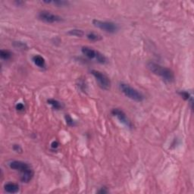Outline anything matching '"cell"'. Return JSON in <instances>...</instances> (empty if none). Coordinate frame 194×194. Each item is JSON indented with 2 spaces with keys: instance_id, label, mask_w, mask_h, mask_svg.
<instances>
[{
  "instance_id": "obj_19",
  "label": "cell",
  "mask_w": 194,
  "mask_h": 194,
  "mask_svg": "<svg viewBox=\"0 0 194 194\" xmlns=\"http://www.w3.org/2000/svg\"><path fill=\"white\" fill-rule=\"evenodd\" d=\"M178 94H179L180 96H181V97L183 98V99H184V100H188L190 99H191L192 97L191 95L190 94V93L187 92V91H184V90H182V91H179L178 92Z\"/></svg>"
},
{
  "instance_id": "obj_4",
  "label": "cell",
  "mask_w": 194,
  "mask_h": 194,
  "mask_svg": "<svg viewBox=\"0 0 194 194\" xmlns=\"http://www.w3.org/2000/svg\"><path fill=\"white\" fill-rule=\"evenodd\" d=\"M94 27L109 33H114L118 30L119 27L115 23H113L111 21H101V20L94 19L92 21Z\"/></svg>"
},
{
  "instance_id": "obj_17",
  "label": "cell",
  "mask_w": 194,
  "mask_h": 194,
  "mask_svg": "<svg viewBox=\"0 0 194 194\" xmlns=\"http://www.w3.org/2000/svg\"><path fill=\"white\" fill-rule=\"evenodd\" d=\"M96 60L97 61V62L100 64H105L107 62V59L105 56H104L102 53H101L100 52L97 51V57H96Z\"/></svg>"
},
{
  "instance_id": "obj_15",
  "label": "cell",
  "mask_w": 194,
  "mask_h": 194,
  "mask_svg": "<svg viewBox=\"0 0 194 194\" xmlns=\"http://www.w3.org/2000/svg\"><path fill=\"white\" fill-rule=\"evenodd\" d=\"M12 45L15 49L21 50H27L28 49V46L25 43L21 42V41H15L12 43Z\"/></svg>"
},
{
  "instance_id": "obj_9",
  "label": "cell",
  "mask_w": 194,
  "mask_h": 194,
  "mask_svg": "<svg viewBox=\"0 0 194 194\" xmlns=\"http://www.w3.org/2000/svg\"><path fill=\"white\" fill-rule=\"evenodd\" d=\"M81 52L86 57H87L90 59H96L97 57V50H94V49L90 48L88 46L82 47Z\"/></svg>"
},
{
  "instance_id": "obj_5",
  "label": "cell",
  "mask_w": 194,
  "mask_h": 194,
  "mask_svg": "<svg viewBox=\"0 0 194 194\" xmlns=\"http://www.w3.org/2000/svg\"><path fill=\"white\" fill-rule=\"evenodd\" d=\"M91 74L96 79L97 82L99 84V86L102 88V90H109L111 88V80L108 78L107 75H105L104 73L101 72V71H97V70H92L90 71Z\"/></svg>"
},
{
  "instance_id": "obj_23",
  "label": "cell",
  "mask_w": 194,
  "mask_h": 194,
  "mask_svg": "<svg viewBox=\"0 0 194 194\" xmlns=\"http://www.w3.org/2000/svg\"><path fill=\"white\" fill-rule=\"evenodd\" d=\"M59 143H58L57 141H56V140H55V141H53V143H51V148L52 149H57L58 147H59Z\"/></svg>"
},
{
  "instance_id": "obj_13",
  "label": "cell",
  "mask_w": 194,
  "mask_h": 194,
  "mask_svg": "<svg viewBox=\"0 0 194 194\" xmlns=\"http://www.w3.org/2000/svg\"><path fill=\"white\" fill-rule=\"evenodd\" d=\"M87 39L89 40L92 41V42H98V41H100L102 39V37L101 35L96 33H93V32L88 33L87 34Z\"/></svg>"
},
{
  "instance_id": "obj_14",
  "label": "cell",
  "mask_w": 194,
  "mask_h": 194,
  "mask_svg": "<svg viewBox=\"0 0 194 194\" xmlns=\"http://www.w3.org/2000/svg\"><path fill=\"white\" fill-rule=\"evenodd\" d=\"M68 33L70 36H76V37H82L84 36V32L80 29H71L68 30Z\"/></svg>"
},
{
  "instance_id": "obj_6",
  "label": "cell",
  "mask_w": 194,
  "mask_h": 194,
  "mask_svg": "<svg viewBox=\"0 0 194 194\" xmlns=\"http://www.w3.org/2000/svg\"><path fill=\"white\" fill-rule=\"evenodd\" d=\"M38 18L40 21L43 22L48 23V24H54V23H59L63 21L62 17L52 13L49 11H42L38 15Z\"/></svg>"
},
{
  "instance_id": "obj_16",
  "label": "cell",
  "mask_w": 194,
  "mask_h": 194,
  "mask_svg": "<svg viewBox=\"0 0 194 194\" xmlns=\"http://www.w3.org/2000/svg\"><path fill=\"white\" fill-rule=\"evenodd\" d=\"M12 53L9 50L2 49L0 51V57L2 60H9L12 58Z\"/></svg>"
},
{
  "instance_id": "obj_2",
  "label": "cell",
  "mask_w": 194,
  "mask_h": 194,
  "mask_svg": "<svg viewBox=\"0 0 194 194\" xmlns=\"http://www.w3.org/2000/svg\"><path fill=\"white\" fill-rule=\"evenodd\" d=\"M147 67L151 72L160 77L165 82L172 83L175 80V74L170 68L162 66L161 65L154 62H149L147 64Z\"/></svg>"
},
{
  "instance_id": "obj_12",
  "label": "cell",
  "mask_w": 194,
  "mask_h": 194,
  "mask_svg": "<svg viewBox=\"0 0 194 194\" xmlns=\"http://www.w3.org/2000/svg\"><path fill=\"white\" fill-rule=\"evenodd\" d=\"M43 3H47V4H53L57 7H65L68 5L69 2L68 1H64V0H55V1H44Z\"/></svg>"
},
{
  "instance_id": "obj_10",
  "label": "cell",
  "mask_w": 194,
  "mask_h": 194,
  "mask_svg": "<svg viewBox=\"0 0 194 194\" xmlns=\"http://www.w3.org/2000/svg\"><path fill=\"white\" fill-rule=\"evenodd\" d=\"M32 62H33L36 66L39 68H46V60L43 56L39 55H35L32 57Z\"/></svg>"
},
{
  "instance_id": "obj_18",
  "label": "cell",
  "mask_w": 194,
  "mask_h": 194,
  "mask_svg": "<svg viewBox=\"0 0 194 194\" xmlns=\"http://www.w3.org/2000/svg\"><path fill=\"white\" fill-rule=\"evenodd\" d=\"M65 121H66V124L70 127H74L76 125V122L72 117H71V115L68 114H66L65 115Z\"/></svg>"
},
{
  "instance_id": "obj_7",
  "label": "cell",
  "mask_w": 194,
  "mask_h": 194,
  "mask_svg": "<svg viewBox=\"0 0 194 194\" xmlns=\"http://www.w3.org/2000/svg\"><path fill=\"white\" fill-rule=\"evenodd\" d=\"M111 114L114 117H117V120L121 124H124L125 126H127L129 128H132V124L130 121L129 119L128 118L126 114H125V112L123 110L120 109V108H113L111 111Z\"/></svg>"
},
{
  "instance_id": "obj_20",
  "label": "cell",
  "mask_w": 194,
  "mask_h": 194,
  "mask_svg": "<svg viewBox=\"0 0 194 194\" xmlns=\"http://www.w3.org/2000/svg\"><path fill=\"white\" fill-rule=\"evenodd\" d=\"M78 87L79 88H80V90H82L83 92H86L87 91V84L85 83L84 80H80V81L79 82Z\"/></svg>"
},
{
  "instance_id": "obj_21",
  "label": "cell",
  "mask_w": 194,
  "mask_h": 194,
  "mask_svg": "<svg viewBox=\"0 0 194 194\" xmlns=\"http://www.w3.org/2000/svg\"><path fill=\"white\" fill-rule=\"evenodd\" d=\"M13 150L16 152H19V153H22L23 149L21 148V146L18 144H14L13 145Z\"/></svg>"
},
{
  "instance_id": "obj_8",
  "label": "cell",
  "mask_w": 194,
  "mask_h": 194,
  "mask_svg": "<svg viewBox=\"0 0 194 194\" xmlns=\"http://www.w3.org/2000/svg\"><path fill=\"white\" fill-rule=\"evenodd\" d=\"M4 190L6 192V193H17L19 192L20 190V187L18 184L14 182H9L6 183V184H4Z\"/></svg>"
},
{
  "instance_id": "obj_3",
  "label": "cell",
  "mask_w": 194,
  "mask_h": 194,
  "mask_svg": "<svg viewBox=\"0 0 194 194\" xmlns=\"http://www.w3.org/2000/svg\"><path fill=\"white\" fill-rule=\"evenodd\" d=\"M119 89L125 97L129 98L130 99L134 101V102H141L144 100V96L140 91L136 90L135 88L132 87L128 83H121L119 84Z\"/></svg>"
},
{
  "instance_id": "obj_24",
  "label": "cell",
  "mask_w": 194,
  "mask_h": 194,
  "mask_svg": "<svg viewBox=\"0 0 194 194\" xmlns=\"http://www.w3.org/2000/svg\"><path fill=\"white\" fill-rule=\"evenodd\" d=\"M108 193V190H107L106 187H101L100 190L98 191V193H102V194H105V193Z\"/></svg>"
},
{
  "instance_id": "obj_1",
  "label": "cell",
  "mask_w": 194,
  "mask_h": 194,
  "mask_svg": "<svg viewBox=\"0 0 194 194\" xmlns=\"http://www.w3.org/2000/svg\"><path fill=\"white\" fill-rule=\"evenodd\" d=\"M9 166L12 170L18 171L21 172V181L22 183L27 184L33 179V176H34V172H33V168L28 163L25 162L14 160L9 163Z\"/></svg>"
},
{
  "instance_id": "obj_11",
  "label": "cell",
  "mask_w": 194,
  "mask_h": 194,
  "mask_svg": "<svg viewBox=\"0 0 194 194\" xmlns=\"http://www.w3.org/2000/svg\"><path fill=\"white\" fill-rule=\"evenodd\" d=\"M47 103L53 107V109L55 110H60L63 108V105L59 101L56 100L55 99H49L47 100Z\"/></svg>"
},
{
  "instance_id": "obj_22",
  "label": "cell",
  "mask_w": 194,
  "mask_h": 194,
  "mask_svg": "<svg viewBox=\"0 0 194 194\" xmlns=\"http://www.w3.org/2000/svg\"><path fill=\"white\" fill-rule=\"evenodd\" d=\"M15 108H16L18 111H24V108H25V107H24V104L19 102V103H18L16 105H15Z\"/></svg>"
}]
</instances>
